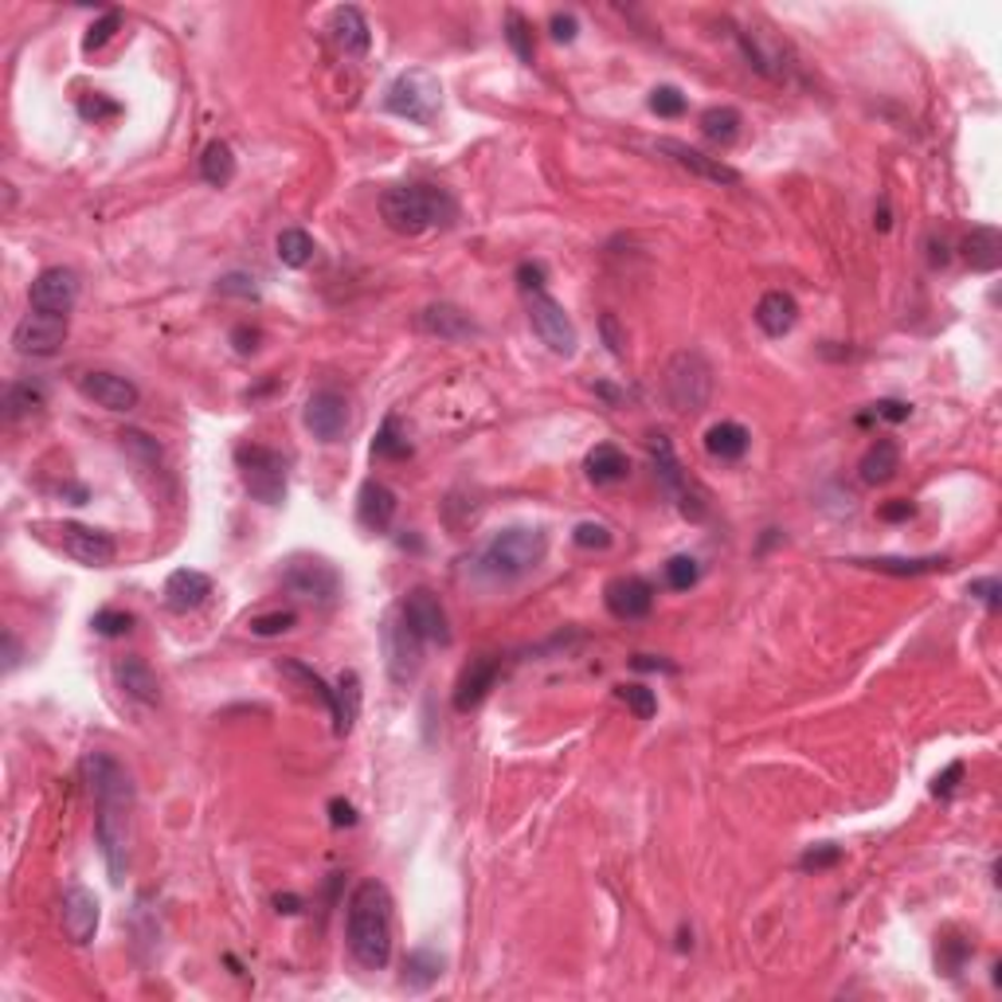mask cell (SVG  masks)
Masks as SVG:
<instances>
[{"label": "cell", "mask_w": 1002, "mask_h": 1002, "mask_svg": "<svg viewBox=\"0 0 1002 1002\" xmlns=\"http://www.w3.org/2000/svg\"><path fill=\"white\" fill-rule=\"evenodd\" d=\"M967 592L975 595V599H984L991 611H999V604H1002V584H999V576H987V580H972V587Z\"/></svg>", "instance_id": "f5cc1de1"}, {"label": "cell", "mask_w": 1002, "mask_h": 1002, "mask_svg": "<svg viewBox=\"0 0 1002 1002\" xmlns=\"http://www.w3.org/2000/svg\"><path fill=\"white\" fill-rule=\"evenodd\" d=\"M857 470H862V482H866V486H886V482H893L896 470H901V450H896L893 438H877L874 447L862 455Z\"/></svg>", "instance_id": "4dcf8cb0"}, {"label": "cell", "mask_w": 1002, "mask_h": 1002, "mask_svg": "<svg viewBox=\"0 0 1002 1002\" xmlns=\"http://www.w3.org/2000/svg\"><path fill=\"white\" fill-rule=\"evenodd\" d=\"M399 611H404V619L416 627L423 643H435V646H447L450 643L447 611H443V604H438V595L431 592V587H411V592L404 595Z\"/></svg>", "instance_id": "e0dca14e"}, {"label": "cell", "mask_w": 1002, "mask_h": 1002, "mask_svg": "<svg viewBox=\"0 0 1002 1002\" xmlns=\"http://www.w3.org/2000/svg\"><path fill=\"white\" fill-rule=\"evenodd\" d=\"M517 283H521V290H525V294L545 290V267H541V263H521V267H517Z\"/></svg>", "instance_id": "6f0895ef"}, {"label": "cell", "mask_w": 1002, "mask_h": 1002, "mask_svg": "<svg viewBox=\"0 0 1002 1002\" xmlns=\"http://www.w3.org/2000/svg\"><path fill=\"white\" fill-rule=\"evenodd\" d=\"M506 39H509V48H514V55L521 59V63H533V59H536L533 28H529V20L521 16L517 9L506 12Z\"/></svg>", "instance_id": "ab89813d"}, {"label": "cell", "mask_w": 1002, "mask_h": 1002, "mask_svg": "<svg viewBox=\"0 0 1002 1002\" xmlns=\"http://www.w3.org/2000/svg\"><path fill=\"white\" fill-rule=\"evenodd\" d=\"M404 972H408L404 979H408L411 987H428L443 975V960H438L435 952H411L408 964H404Z\"/></svg>", "instance_id": "60d3db41"}, {"label": "cell", "mask_w": 1002, "mask_h": 1002, "mask_svg": "<svg viewBox=\"0 0 1002 1002\" xmlns=\"http://www.w3.org/2000/svg\"><path fill=\"white\" fill-rule=\"evenodd\" d=\"M372 455L376 458H408L411 455L408 431H404L399 416H388L384 423H380L376 438H372Z\"/></svg>", "instance_id": "8d00e7d4"}, {"label": "cell", "mask_w": 1002, "mask_h": 1002, "mask_svg": "<svg viewBox=\"0 0 1002 1002\" xmlns=\"http://www.w3.org/2000/svg\"><path fill=\"white\" fill-rule=\"evenodd\" d=\"M357 517L360 525L372 529V533H384V529L392 525V517H396V494H392L384 482H364L357 494Z\"/></svg>", "instance_id": "484cf974"}, {"label": "cell", "mask_w": 1002, "mask_h": 1002, "mask_svg": "<svg viewBox=\"0 0 1002 1002\" xmlns=\"http://www.w3.org/2000/svg\"><path fill=\"white\" fill-rule=\"evenodd\" d=\"M854 565L874 568V572L886 576H928V572H944L948 556H913V560H905V556H877V560H854Z\"/></svg>", "instance_id": "836d02e7"}, {"label": "cell", "mask_w": 1002, "mask_h": 1002, "mask_svg": "<svg viewBox=\"0 0 1002 1002\" xmlns=\"http://www.w3.org/2000/svg\"><path fill=\"white\" fill-rule=\"evenodd\" d=\"M619 701H623L627 709H634V717L639 720H651L654 713H658V697H654V690H646V685H619Z\"/></svg>", "instance_id": "7bdbcfd3"}, {"label": "cell", "mask_w": 1002, "mask_h": 1002, "mask_svg": "<svg viewBox=\"0 0 1002 1002\" xmlns=\"http://www.w3.org/2000/svg\"><path fill=\"white\" fill-rule=\"evenodd\" d=\"M964 255H967V263H972V271H984V274L999 271V263H1002V232H999V227H991V224L972 227V232H967V239H964Z\"/></svg>", "instance_id": "1f68e13d"}, {"label": "cell", "mask_w": 1002, "mask_h": 1002, "mask_svg": "<svg viewBox=\"0 0 1002 1002\" xmlns=\"http://www.w3.org/2000/svg\"><path fill=\"white\" fill-rule=\"evenodd\" d=\"M701 134L709 137V141H717V146H729V141H737V134H740V110L737 107H709L705 114H701Z\"/></svg>", "instance_id": "d590c367"}, {"label": "cell", "mask_w": 1002, "mask_h": 1002, "mask_svg": "<svg viewBox=\"0 0 1002 1002\" xmlns=\"http://www.w3.org/2000/svg\"><path fill=\"white\" fill-rule=\"evenodd\" d=\"M333 732L337 737H349L352 725L360 717V678L357 670H341L337 685H333Z\"/></svg>", "instance_id": "f546056e"}, {"label": "cell", "mask_w": 1002, "mask_h": 1002, "mask_svg": "<svg viewBox=\"0 0 1002 1002\" xmlns=\"http://www.w3.org/2000/svg\"><path fill=\"white\" fill-rule=\"evenodd\" d=\"M384 107L392 114L408 117V122H419V126H431L443 107V90H438V78L428 75V71H404L388 87V98Z\"/></svg>", "instance_id": "52a82bcc"}, {"label": "cell", "mask_w": 1002, "mask_h": 1002, "mask_svg": "<svg viewBox=\"0 0 1002 1002\" xmlns=\"http://www.w3.org/2000/svg\"><path fill=\"white\" fill-rule=\"evenodd\" d=\"M497 673H502V658H494V654H478V658H470L467 670L458 673L455 709H458V713L478 709V705L486 701V693L497 685Z\"/></svg>", "instance_id": "ffe728a7"}, {"label": "cell", "mask_w": 1002, "mask_h": 1002, "mask_svg": "<svg viewBox=\"0 0 1002 1002\" xmlns=\"http://www.w3.org/2000/svg\"><path fill=\"white\" fill-rule=\"evenodd\" d=\"M752 447V435L744 423H737V419H720V423H713L709 431H705V450H709L713 458H720V462H737V458H744Z\"/></svg>", "instance_id": "f1b7e54d"}, {"label": "cell", "mask_w": 1002, "mask_h": 1002, "mask_svg": "<svg viewBox=\"0 0 1002 1002\" xmlns=\"http://www.w3.org/2000/svg\"><path fill=\"white\" fill-rule=\"evenodd\" d=\"M215 290L220 294H232V298H259V286H255V279L251 274H244V271H232V274H224L220 283H215Z\"/></svg>", "instance_id": "7dc6e473"}, {"label": "cell", "mask_w": 1002, "mask_h": 1002, "mask_svg": "<svg viewBox=\"0 0 1002 1002\" xmlns=\"http://www.w3.org/2000/svg\"><path fill=\"white\" fill-rule=\"evenodd\" d=\"M913 514H916V506L913 502H905V497H896V502L881 506V521H908Z\"/></svg>", "instance_id": "be15d7a7"}, {"label": "cell", "mask_w": 1002, "mask_h": 1002, "mask_svg": "<svg viewBox=\"0 0 1002 1002\" xmlns=\"http://www.w3.org/2000/svg\"><path fill=\"white\" fill-rule=\"evenodd\" d=\"M631 666H634V670H673L670 663H654L651 654H639V658H634Z\"/></svg>", "instance_id": "003e7915"}, {"label": "cell", "mask_w": 1002, "mask_h": 1002, "mask_svg": "<svg viewBox=\"0 0 1002 1002\" xmlns=\"http://www.w3.org/2000/svg\"><path fill=\"white\" fill-rule=\"evenodd\" d=\"M122 447L137 450V455H146L149 462H161V447H157L146 431H122Z\"/></svg>", "instance_id": "db71d44e"}, {"label": "cell", "mask_w": 1002, "mask_h": 1002, "mask_svg": "<svg viewBox=\"0 0 1002 1002\" xmlns=\"http://www.w3.org/2000/svg\"><path fill=\"white\" fill-rule=\"evenodd\" d=\"M122 28V12L117 9H110V12H102V16L90 24V32H87V39H83V48L87 51H98V48H107L110 39H114V32Z\"/></svg>", "instance_id": "ee69618b"}, {"label": "cell", "mask_w": 1002, "mask_h": 1002, "mask_svg": "<svg viewBox=\"0 0 1002 1002\" xmlns=\"http://www.w3.org/2000/svg\"><path fill=\"white\" fill-rule=\"evenodd\" d=\"M208 595H212V580H208L205 572H196V568H176L165 580V604H169V611H176V615H188V611H196V607H205Z\"/></svg>", "instance_id": "d4e9b609"}, {"label": "cell", "mask_w": 1002, "mask_h": 1002, "mask_svg": "<svg viewBox=\"0 0 1002 1002\" xmlns=\"http://www.w3.org/2000/svg\"><path fill=\"white\" fill-rule=\"evenodd\" d=\"M55 533H59L63 553H67L71 560H78V565H87V568L114 565L117 545H114V536L102 533V529L78 525V521H63V525H55Z\"/></svg>", "instance_id": "5bb4252c"}, {"label": "cell", "mask_w": 1002, "mask_h": 1002, "mask_svg": "<svg viewBox=\"0 0 1002 1002\" xmlns=\"http://www.w3.org/2000/svg\"><path fill=\"white\" fill-rule=\"evenodd\" d=\"M20 666V643H16V634L12 631H4V670H16Z\"/></svg>", "instance_id": "e7e4bbea"}, {"label": "cell", "mask_w": 1002, "mask_h": 1002, "mask_svg": "<svg viewBox=\"0 0 1002 1002\" xmlns=\"http://www.w3.org/2000/svg\"><path fill=\"white\" fill-rule=\"evenodd\" d=\"M572 541L580 548H611V529L599 525V521H584V525H576Z\"/></svg>", "instance_id": "c3c4849f"}, {"label": "cell", "mask_w": 1002, "mask_h": 1002, "mask_svg": "<svg viewBox=\"0 0 1002 1002\" xmlns=\"http://www.w3.org/2000/svg\"><path fill=\"white\" fill-rule=\"evenodd\" d=\"M799 322V302L788 290H768L756 302V325L768 337H788Z\"/></svg>", "instance_id": "83f0119b"}, {"label": "cell", "mask_w": 1002, "mask_h": 1002, "mask_svg": "<svg viewBox=\"0 0 1002 1002\" xmlns=\"http://www.w3.org/2000/svg\"><path fill=\"white\" fill-rule=\"evenodd\" d=\"M330 822L333 827H352L357 822V811H352V803H345V799H333L330 803Z\"/></svg>", "instance_id": "6125c7cd"}, {"label": "cell", "mask_w": 1002, "mask_h": 1002, "mask_svg": "<svg viewBox=\"0 0 1002 1002\" xmlns=\"http://www.w3.org/2000/svg\"><path fill=\"white\" fill-rule=\"evenodd\" d=\"M283 587L310 604H333L341 592V576L322 556H294L283 572Z\"/></svg>", "instance_id": "30bf717a"}, {"label": "cell", "mask_w": 1002, "mask_h": 1002, "mask_svg": "<svg viewBox=\"0 0 1002 1002\" xmlns=\"http://www.w3.org/2000/svg\"><path fill=\"white\" fill-rule=\"evenodd\" d=\"M4 408H9V419H24V416H32V411H39L44 408V384H36V380L12 384Z\"/></svg>", "instance_id": "f35d334b"}, {"label": "cell", "mask_w": 1002, "mask_h": 1002, "mask_svg": "<svg viewBox=\"0 0 1002 1002\" xmlns=\"http://www.w3.org/2000/svg\"><path fill=\"white\" fill-rule=\"evenodd\" d=\"M607 599V611L615 615V619H627V623H634V619H646L654 607V587L646 584L643 576H619V580H611L604 592Z\"/></svg>", "instance_id": "7402d4cb"}, {"label": "cell", "mask_w": 1002, "mask_h": 1002, "mask_svg": "<svg viewBox=\"0 0 1002 1002\" xmlns=\"http://www.w3.org/2000/svg\"><path fill=\"white\" fill-rule=\"evenodd\" d=\"M548 28H553V39H556V44H572V39H576V28H580V24H576L572 12H556Z\"/></svg>", "instance_id": "91938a15"}, {"label": "cell", "mask_w": 1002, "mask_h": 1002, "mask_svg": "<svg viewBox=\"0 0 1002 1002\" xmlns=\"http://www.w3.org/2000/svg\"><path fill=\"white\" fill-rule=\"evenodd\" d=\"M838 862H842V850L830 846V842H827V846H815V850H807V854H803V869H827V866H838Z\"/></svg>", "instance_id": "9f6ffc18"}, {"label": "cell", "mask_w": 1002, "mask_h": 1002, "mask_svg": "<svg viewBox=\"0 0 1002 1002\" xmlns=\"http://www.w3.org/2000/svg\"><path fill=\"white\" fill-rule=\"evenodd\" d=\"M713 396V369L709 360L693 349H681L666 364V399L673 411H705Z\"/></svg>", "instance_id": "5b68a950"}, {"label": "cell", "mask_w": 1002, "mask_h": 1002, "mask_svg": "<svg viewBox=\"0 0 1002 1002\" xmlns=\"http://www.w3.org/2000/svg\"><path fill=\"white\" fill-rule=\"evenodd\" d=\"M114 678H117V690L126 693V697H134L137 705H157V701H161V681H157L153 666H149L146 658H137V654L117 658Z\"/></svg>", "instance_id": "cb8c5ba5"}, {"label": "cell", "mask_w": 1002, "mask_h": 1002, "mask_svg": "<svg viewBox=\"0 0 1002 1002\" xmlns=\"http://www.w3.org/2000/svg\"><path fill=\"white\" fill-rule=\"evenodd\" d=\"M274 908H279V913H290L294 916V913H302V901H298L294 893H279V896H274Z\"/></svg>", "instance_id": "03108f58"}, {"label": "cell", "mask_w": 1002, "mask_h": 1002, "mask_svg": "<svg viewBox=\"0 0 1002 1002\" xmlns=\"http://www.w3.org/2000/svg\"><path fill=\"white\" fill-rule=\"evenodd\" d=\"M235 467L244 478L247 494L263 506H283L286 502V458L259 443H244L235 450Z\"/></svg>", "instance_id": "277c9868"}, {"label": "cell", "mask_w": 1002, "mask_h": 1002, "mask_svg": "<svg viewBox=\"0 0 1002 1002\" xmlns=\"http://www.w3.org/2000/svg\"><path fill=\"white\" fill-rule=\"evenodd\" d=\"M117 110H122V107H117V102H110V98H102V95H95V98L87 95V98H83V102H78V114L87 117V122H102V117H117Z\"/></svg>", "instance_id": "816d5d0a"}, {"label": "cell", "mask_w": 1002, "mask_h": 1002, "mask_svg": "<svg viewBox=\"0 0 1002 1002\" xmlns=\"http://www.w3.org/2000/svg\"><path fill=\"white\" fill-rule=\"evenodd\" d=\"M384 224L399 235H423L431 227H450L458 215L455 196L435 185H396L380 196Z\"/></svg>", "instance_id": "7a4b0ae2"}, {"label": "cell", "mask_w": 1002, "mask_h": 1002, "mask_svg": "<svg viewBox=\"0 0 1002 1002\" xmlns=\"http://www.w3.org/2000/svg\"><path fill=\"white\" fill-rule=\"evenodd\" d=\"M306 428L318 443H341L349 431V399L337 388H318L306 399Z\"/></svg>", "instance_id": "9a60e30c"}, {"label": "cell", "mask_w": 1002, "mask_h": 1002, "mask_svg": "<svg viewBox=\"0 0 1002 1002\" xmlns=\"http://www.w3.org/2000/svg\"><path fill=\"white\" fill-rule=\"evenodd\" d=\"M654 149H658L663 157H670L673 165H681L685 173L701 176V181H709V185H729V188L740 185L737 169L725 165L720 157H709V153H701V149L685 146V141H678V137H658V141H654Z\"/></svg>", "instance_id": "2e32d148"}, {"label": "cell", "mask_w": 1002, "mask_h": 1002, "mask_svg": "<svg viewBox=\"0 0 1002 1002\" xmlns=\"http://www.w3.org/2000/svg\"><path fill=\"white\" fill-rule=\"evenodd\" d=\"M584 467L595 486H615V482H623V478L631 474V462H627V455L615 447V443H599V447L587 455Z\"/></svg>", "instance_id": "d6a6232c"}, {"label": "cell", "mask_w": 1002, "mask_h": 1002, "mask_svg": "<svg viewBox=\"0 0 1002 1002\" xmlns=\"http://www.w3.org/2000/svg\"><path fill=\"white\" fill-rule=\"evenodd\" d=\"M63 341H67V318H55V313L32 310L12 330V345H16L20 357H55L63 349Z\"/></svg>", "instance_id": "4fadbf2b"}, {"label": "cell", "mask_w": 1002, "mask_h": 1002, "mask_svg": "<svg viewBox=\"0 0 1002 1002\" xmlns=\"http://www.w3.org/2000/svg\"><path fill=\"white\" fill-rule=\"evenodd\" d=\"M380 639H384V666H388L392 685L408 690L411 681L419 678V670H423V639H419L416 627L404 619L399 607H392L388 611Z\"/></svg>", "instance_id": "8992f818"}, {"label": "cell", "mask_w": 1002, "mask_h": 1002, "mask_svg": "<svg viewBox=\"0 0 1002 1002\" xmlns=\"http://www.w3.org/2000/svg\"><path fill=\"white\" fill-rule=\"evenodd\" d=\"M294 623H298V615H294V611H271V615H255L251 631L259 634V639H271V634L290 631Z\"/></svg>", "instance_id": "bcb514c9"}, {"label": "cell", "mask_w": 1002, "mask_h": 1002, "mask_svg": "<svg viewBox=\"0 0 1002 1002\" xmlns=\"http://www.w3.org/2000/svg\"><path fill=\"white\" fill-rule=\"evenodd\" d=\"M964 771H967V768H964V764H960V759H955L952 768H948V771H940V776H936V783H932V795H952V791L960 788V779H964Z\"/></svg>", "instance_id": "680465c9"}, {"label": "cell", "mask_w": 1002, "mask_h": 1002, "mask_svg": "<svg viewBox=\"0 0 1002 1002\" xmlns=\"http://www.w3.org/2000/svg\"><path fill=\"white\" fill-rule=\"evenodd\" d=\"M279 263L283 267H306L313 259V239L310 232H302V227H286V232H279Z\"/></svg>", "instance_id": "74e56055"}, {"label": "cell", "mask_w": 1002, "mask_h": 1002, "mask_svg": "<svg viewBox=\"0 0 1002 1002\" xmlns=\"http://www.w3.org/2000/svg\"><path fill=\"white\" fill-rule=\"evenodd\" d=\"M548 553L545 529L536 525H509L486 541V548L478 553V568L490 580H521L533 572Z\"/></svg>", "instance_id": "3957f363"}, {"label": "cell", "mask_w": 1002, "mask_h": 1002, "mask_svg": "<svg viewBox=\"0 0 1002 1002\" xmlns=\"http://www.w3.org/2000/svg\"><path fill=\"white\" fill-rule=\"evenodd\" d=\"M529 322H533L536 337L545 341L556 357H576L580 333H576L572 318H568L565 306L556 302L553 294H545V290L529 294Z\"/></svg>", "instance_id": "8fae6325"}, {"label": "cell", "mask_w": 1002, "mask_h": 1002, "mask_svg": "<svg viewBox=\"0 0 1002 1002\" xmlns=\"http://www.w3.org/2000/svg\"><path fill=\"white\" fill-rule=\"evenodd\" d=\"M83 779H87L90 799L98 803H122V807H134V783H129V771L117 764L107 752H87L83 756Z\"/></svg>", "instance_id": "7c38bea8"}, {"label": "cell", "mask_w": 1002, "mask_h": 1002, "mask_svg": "<svg viewBox=\"0 0 1002 1002\" xmlns=\"http://www.w3.org/2000/svg\"><path fill=\"white\" fill-rule=\"evenodd\" d=\"M129 627H134V615H129V611H98L95 615V631L107 634V639L129 634Z\"/></svg>", "instance_id": "681fc988"}, {"label": "cell", "mask_w": 1002, "mask_h": 1002, "mask_svg": "<svg viewBox=\"0 0 1002 1002\" xmlns=\"http://www.w3.org/2000/svg\"><path fill=\"white\" fill-rule=\"evenodd\" d=\"M95 838H98L102 857H107L110 881L122 886V881H126V862H129V807H122V803H98Z\"/></svg>", "instance_id": "9c48e42d"}, {"label": "cell", "mask_w": 1002, "mask_h": 1002, "mask_svg": "<svg viewBox=\"0 0 1002 1002\" xmlns=\"http://www.w3.org/2000/svg\"><path fill=\"white\" fill-rule=\"evenodd\" d=\"M697 580H701V565L693 556H673L670 565H666V584H670L673 592H690Z\"/></svg>", "instance_id": "b9f144b4"}, {"label": "cell", "mask_w": 1002, "mask_h": 1002, "mask_svg": "<svg viewBox=\"0 0 1002 1002\" xmlns=\"http://www.w3.org/2000/svg\"><path fill=\"white\" fill-rule=\"evenodd\" d=\"M874 416L889 419V423H905V419L913 416V408L901 404V399H881V404H874Z\"/></svg>", "instance_id": "94428289"}, {"label": "cell", "mask_w": 1002, "mask_h": 1002, "mask_svg": "<svg viewBox=\"0 0 1002 1002\" xmlns=\"http://www.w3.org/2000/svg\"><path fill=\"white\" fill-rule=\"evenodd\" d=\"M349 952L364 972H384L392 960V893L369 877L349 896Z\"/></svg>", "instance_id": "6da1fadb"}, {"label": "cell", "mask_w": 1002, "mask_h": 1002, "mask_svg": "<svg viewBox=\"0 0 1002 1002\" xmlns=\"http://www.w3.org/2000/svg\"><path fill=\"white\" fill-rule=\"evenodd\" d=\"M419 330L428 333V337H438V341H470V337H478V322H474V318H470L467 310L450 306V302L423 306V310H419Z\"/></svg>", "instance_id": "603a6c76"}, {"label": "cell", "mask_w": 1002, "mask_h": 1002, "mask_svg": "<svg viewBox=\"0 0 1002 1002\" xmlns=\"http://www.w3.org/2000/svg\"><path fill=\"white\" fill-rule=\"evenodd\" d=\"M200 176H205L212 188H224L232 185L235 176V153L227 141H208L205 157H200Z\"/></svg>", "instance_id": "e575fe53"}, {"label": "cell", "mask_w": 1002, "mask_h": 1002, "mask_svg": "<svg viewBox=\"0 0 1002 1002\" xmlns=\"http://www.w3.org/2000/svg\"><path fill=\"white\" fill-rule=\"evenodd\" d=\"M651 110L658 117H678L685 114V95L678 87H654L651 90Z\"/></svg>", "instance_id": "f6af8a7d"}, {"label": "cell", "mask_w": 1002, "mask_h": 1002, "mask_svg": "<svg viewBox=\"0 0 1002 1002\" xmlns=\"http://www.w3.org/2000/svg\"><path fill=\"white\" fill-rule=\"evenodd\" d=\"M59 916H63V932L71 944H90L98 932V896L83 886H67Z\"/></svg>", "instance_id": "44dd1931"}, {"label": "cell", "mask_w": 1002, "mask_h": 1002, "mask_svg": "<svg viewBox=\"0 0 1002 1002\" xmlns=\"http://www.w3.org/2000/svg\"><path fill=\"white\" fill-rule=\"evenodd\" d=\"M78 392L107 411H134L137 399H141L134 380L117 376V372H87V376H78Z\"/></svg>", "instance_id": "d6986e66"}, {"label": "cell", "mask_w": 1002, "mask_h": 1002, "mask_svg": "<svg viewBox=\"0 0 1002 1002\" xmlns=\"http://www.w3.org/2000/svg\"><path fill=\"white\" fill-rule=\"evenodd\" d=\"M259 341H263V333L255 330V325H235L232 330V345H235V352L239 357H251V352H259Z\"/></svg>", "instance_id": "11a10c76"}, {"label": "cell", "mask_w": 1002, "mask_h": 1002, "mask_svg": "<svg viewBox=\"0 0 1002 1002\" xmlns=\"http://www.w3.org/2000/svg\"><path fill=\"white\" fill-rule=\"evenodd\" d=\"M599 333H604V345L611 357H627V333L615 313H604V318H599Z\"/></svg>", "instance_id": "f907efd6"}, {"label": "cell", "mask_w": 1002, "mask_h": 1002, "mask_svg": "<svg viewBox=\"0 0 1002 1002\" xmlns=\"http://www.w3.org/2000/svg\"><path fill=\"white\" fill-rule=\"evenodd\" d=\"M333 39H337V48L345 51V55H352V59L369 55L372 28H369V20H364V12L352 9V4L333 9Z\"/></svg>", "instance_id": "4316f807"}, {"label": "cell", "mask_w": 1002, "mask_h": 1002, "mask_svg": "<svg viewBox=\"0 0 1002 1002\" xmlns=\"http://www.w3.org/2000/svg\"><path fill=\"white\" fill-rule=\"evenodd\" d=\"M646 450H651L654 474H658V482H663L666 494L678 502L681 514L693 517V521H697V517H705V502H701V494H697V486L690 482V474L681 470V462H678V455H673L670 438L658 431V435L646 438Z\"/></svg>", "instance_id": "ba28073f"}, {"label": "cell", "mask_w": 1002, "mask_h": 1002, "mask_svg": "<svg viewBox=\"0 0 1002 1002\" xmlns=\"http://www.w3.org/2000/svg\"><path fill=\"white\" fill-rule=\"evenodd\" d=\"M75 298H78V279L67 267H48V271H39L36 283H32V310H39V313L67 318Z\"/></svg>", "instance_id": "ac0fdd59"}]
</instances>
